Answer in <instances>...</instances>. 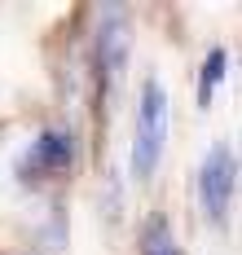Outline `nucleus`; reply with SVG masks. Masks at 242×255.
<instances>
[{"instance_id":"f257e3e1","label":"nucleus","mask_w":242,"mask_h":255,"mask_svg":"<svg viewBox=\"0 0 242 255\" xmlns=\"http://www.w3.org/2000/svg\"><path fill=\"white\" fill-rule=\"evenodd\" d=\"M167 128H172V102L163 79H145L141 97H136V124H132V172L136 180H150L163 163L167 150Z\"/></svg>"},{"instance_id":"f03ea898","label":"nucleus","mask_w":242,"mask_h":255,"mask_svg":"<svg viewBox=\"0 0 242 255\" xmlns=\"http://www.w3.org/2000/svg\"><path fill=\"white\" fill-rule=\"evenodd\" d=\"M238 194V158L229 145H212L207 158L198 163V207L212 225L229 220V207Z\"/></svg>"},{"instance_id":"7ed1b4c3","label":"nucleus","mask_w":242,"mask_h":255,"mask_svg":"<svg viewBox=\"0 0 242 255\" xmlns=\"http://www.w3.org/2000/svg\"><path fill=\"white\" fill-rule=\"evenodd\" d=\"M71 158H75V141H71V132H62V128H44V132L31 141L22 172H27V176H57V172L71 167Z\"/></svg>"},{"instance_id":"20e7f679","label":"nucleus","mask_w":242,"mask_h":255,"mask_svg":"<svg viewBox=\"0 0 242 255\" xmlns=\"http://www.w3.org/2000/svg\"><path fill=\"white\" fill-rule=\"evenodd\" d=\"M97 49H102V75L106 79L123 75V62H128V22H123V13H110L102 22Z\"/></svg>"},{"instance_id":"39448f33","label":"nucleus","mask_w":242,"mask_h":255,"mask_svg":"<svg viewBox=\"0 0 242 255\" xmlns=\"http://www.w3.org/2000/svg\"><path fill=\"white\" fill-rule=\"evenodd\" d=\"M229 75V49H212L203 57V66H198V102L212 106L216 88H220V79Z\"/></svg>"},{"instance_id":"423d86ee","label":"nucleus","mask_w":242,"mask_h":255,"mask_svg":"<svg viewBox=\"0 0 242 255\" xmlns=\"http://www.w3.org/2000/svg\"><path fill=\"white\" fill-rule=\"evenodd\" d=\"M141 255H181V251H176V238H172V225H167V216H163V211H154V216L145 220Z\"/></svg>"}]
</instances>
